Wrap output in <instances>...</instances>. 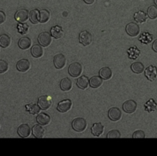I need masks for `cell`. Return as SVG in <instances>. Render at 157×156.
Here are the masks:
<instances>
[{"label":"cell","instance_id":"5bb4252c","mask_svg":"<svg viewBox=\"0 0 157 156\" xmlns=\"http://www.w3.org/2000/svg\"><path fill=\"white\" fill-rule=\"evenodd\" d=\"M30 62L29 61L28 59H23L19 60V61L17 62L16 65V68L19 72H27L29 69H30Z\"/></svg>","mask_w":157,"mask_h":156},{"label":"cell","instance_id":"d6986e66","mask_svg":"<svg viewBox=\"0 0 157 156\" xmlns=\"http://www.w3.org/2000/svg\"><path fill=\"white\" fill-rule=\"evenodd\" d=\"M64 31L63 29L59 26H55L51 29V35L55 38H60L63 36Z\"/></svg>","mask_w":157,"mask_h":156},{"label":"cell","instance_id":"ba28073f","mask_svg":"<svg viewBox=\"0 0 157 156\" xmlns=\"http://www.w3.org/2000/svg\"><path fill=\"white\" fill-rule=\"evenodd\" d=\"M79 41L83 46H89L92 41L91 34L87 31H82L79 35Z\"/></svg>","mask_w":157,"mask_h":156},{"label":"cell","instance_id":"2e32d148","mask_svg":"<svg viewBox=\"0 0 157 156\" xmlns=\"http://www.w3.org/2000/svg\"><path fill=\"white\" fill-rule=\"evenodd\" d=\"M104 126L101 123H94L91 127V133L96 137H99L104 132Z\"/></svg>","mask_w":157,"mask_h":156},{"label":"cell","instance_id":"603a6c76","mask_svg":"<svg viewBox=\"0 0 157 156\" xmlns=\"http://www.w3.org/2000/svg\"><path fill=\"white\" fill-rule=\"evenodd\" d=\"M43 49L41 46V45H35L32 46V49H31V53H32V56L35 58H40L43 55Z\"/></svg>","mask_w":157,"mask_h":156},{"label":"cell","instance_id":"1f68e13d","mask_svg":"<svg viewBox=\"0 0 157 156\" xmlns=\"http://www.w3.org/2000/svg\"><path fill=\"white\" fill-rule=\"evenodd\" d=\"M156 106L157 105H156V103L154 102V100L150 99L145 104V109L147 112H153V111L156 110Z\"/></svg>","mask_w":157,"mask_h":156},{"label":"cell","instance_id":"ac0fdd59","mask_svg":"<svg viewBox=\"0 0 157 156\" xmlns=\"http://www.w3.org/2000/svg\"><path fill=\"white\" fill-rule=\"evenodd\" d=\"M89 84H90V80L85 75L80 77L77 81V86L81 89H86L88 87Z\"/></svg>","mask_w":157,"mask_h":156},{"label":"cell","instance_id":"e0dca14e","mask_svg":"<svg viewBox=\"0 0 157 156\" xmlns=\"http://www.w3.org/2000/svg\"><path fill=\"white\" fill-rule=\"evenodd\" d=\"M44 129L41 126V125H35L32 128V134L37 138H41L44 136Z\"/></svg>","mask_w":157,"mask_h":156},{"label":"cell","instance_id":"44dd1931","mask_svg":"<svg viewBox=\"0 0 157 156\" xmlns=\"http://www.w3.org/2000/svg\"><path fill=\"white\" fill-rule=\"evenodd\" d=\"M99 75H100V76L103 78V79L108 80V79H110V78H111L113 73H112V71L110 68L104 67V68H102L101 70H100Z\"/></svg>","mask_w":157,"mask_h":156},{"label":"cell","instance_id":"484cf974","mask_svg":"<svg viewBox=\"0 0 157 156\" xmlns=\"http://www.w3.org/2000/svg\"><path fill=\"white\" fill-rule=\"evenodd\" d=\"M11 43V38L10 37L6 34H2L0 35V46L3 49L9 47L10 46Z\"/></svg>","mask_w":157,"mask_h":156},{"label":"cell","instance_id":"d590c367","mask_svg":"<svg viewBox=\"0 0 157 156\" xmlns=\"http://www.w3.org/2000/svg\"><path fill=\"white\" fill-rule=\"evenodd\" d=\"M28 26H26V25H20L19 26H18V29H19V32L21 34H25L26 32H28Z\"/></svg>","mask_w":157,"mask_h":156},{"label":"cell","instance_id":"7a4b0ae2","mask_svg":"<svg viewBox=\"0 0 157 156\" xmlns=\"http://www.w3.org/2000/svg\"><path fill=\"white\" fill-rule=\"evenodd\" d=\"M38 42L43 47H47L50 46L52 42V35L48 32H43L39 34L38 37Z\"/></svg>","mask_w":157,"mask_h":156},{"label":"cell","instance_id":"30bf717a","mask_svg":"<svg viewBox=\"0 0 157 156\" xmlns=\"http://www.w3.org/2000/svg\"><path fill=\"white\" fill-rule=\"evenodd\" d=\"M72 106V102L70 99H65L63 100V101L60 102L58 103V106H57V110L60 112H62V113H64V112H68L71 109Z\"/></svg>","mask_w":157,"mask_h":156},{"label":"cell","instance_id":"e575fe53","mask_svg":"<svg viewBox=\"0 0 157 156\" xmlns=\"http://www.w3.org/2000/svg\"><path fill=\"white\" fill-rule=\"evenodd\" d=\"M146 137L145 133L142 130H137L133 132V138H144Z\"/></svg>","mask_w":157,"mask_h":156},{"label":"cell","instance_id":"52a82bcc","mask_svg":"<svg viewBox=\"0 0 157 156\" xmlns=\"http://www.w3.org/2000/svg\"><path fill=\"white\" fill-rule=\"evenodd\" d=\"M38 104L42 110H47L52 106V98L48 95H42L38 98Z\"/></svg>","mask_w":157,"mask_h":156},{"label":"cell","instance_id":"277c9868","mask_svg":"<svg viewBox=\"0 0 157 156\" xmlns=\"http://www.w3.org/2000/svg\"><path fill=\"white\" fill-rule=\"evenodd\" d=\"M126 32L130 36L136 37L140 32V29L137 24L134 22H130L126 27Z\"/></svg>","mask_w":157,"mask_h":156},{"label":"cell","instance_id":"f35d334b","mask_svg":"<svg viewBox=\"0 0 157 156\" xmlns=\"http://www.w3.org/2000/svg\"><path fill=\"white\" fill-rule=\"evenodd\" d=\"M95 0H84V2L85 3H87V4H93Z\"/></svg>","mask_w":157,"mask_h":156},{"label":"cell","instance_id":"f1b7e54d","mask_svg":"<svg viewBox=\"0 0 157 156\" xmlns=\"http://www.w3.org/2000/svg\"><path fill=\"white\" fill-rule=\"evenodd\" d=\"M131 69L134 73L140 74L144 71V66L142 62H136L131 65Z\"/></svg>","mask_w":157,"mask_h":156},{"label":"cell","instance_id":"4316f807","mask_svg":"<svg viewBox=\"0 0 157 156\" xmlns=\"http://www.w3.org/2000/svg\"><path fill=\"white\" fill-rule=\"evenodd\" d=\"M25 108L28 112H30L31 114H33V115H36V114L39 113V112L41 111V107L39 106V105L35 104V103L26 105Z\"/></svg>","mask_w":157,"mask_h":156},{"label":"cell","instance_id":"6da1fadb","mask_svg":"<svg viewBox=\"0 0 157 156\" xmlns=\"http://www.w3.org/2000/svg\"><path fill=\"white\" fill-rule=\"evenodd\" d=\"M71 126L74 130L76 131V132H82L87 128V122L83 118H77L73 120Z\"/></svg>","mask_w":157,"mask_h":156},{"label":"cell","instance_id":"3957f363","mask_svg":"<svg viewBox=\"0 0 157 156\" xmlns=\"http://www.w3.org/2000/svg\"><path fill=\"white\" fill-rule=\"evenodd\" d=\"M82 66L79 62H73L69 66L68 73L71 76L76 78L82 73Z\"/></svg>","mask_w":157,"mask_h":156},{"label":"cell","instance_id":"8d00e7d4","mask_svg":"<svg viewBox=\"0 0 157 156\" xmlns=\"http://www.w3.org/2000/svg\"><path fill=\"white\" fill-rule=\"evenodd\" d=\"M6 19V14L4 13V12L2 11H0V24H2Z\"/></svg>","mask_w":157,"mask_h":156},{"label":"cell","instance_id":"83f0119b","mask_svg":"<svg viewBox=\"0 0 157 156\" xmlns=\"http://www.w3.org/2000/svg\"><path fill=\"white\" fill-rule=\"evenodd\" d=\"M50 19V12L46 9H42L39 12V22L41 23H46Z\"/></svg>","mask_w":157,"mask_h":156},{"label":"cell","instance_id":"74e56055","mask_svg":"<svg viewBox=\"0 0 157 156\" xmlns=\"http://www.w3.org/2000/svg\"><path fill=\"white\" fill-rule=\"evenodd\" d=\"M153 49L154 52H157V39L155 40L153 43Z\"/></svg>","mask_w":157,"mask_h":156},{"label":"cell","instance_id":"cb8c5ba5","mask_svg":"<svg viewBox=\"0 0 157 156\" xmlns=\"http://www.w3.org/2000/svg\"><path fill=\"white\" fill-rule=\"evenodd\" d=\"M102 83L103 78L101 76H94L90 79V86L94 89L99 88Z\"/></svg>","mask_w":157,"mask_h":156},{"label":"cell","instance_id":"d4e9b609","mask_svg":"<svg viewBox=\"0 0 157 156\" xmlns=\"http://www.w3.org/2000/svg\"><path fill=\"white\" fill-rule=\"evenodd\" d=\"M134 19L138 23H144L147 21V15L144 11H139L134 14Z\"/></svg>","mask_w":157,"mask_h":156},{"label":"cell","instance_id":"4dcf8cb0","mask_svg":"<svg viewBox=\"0 0 157 156\" xmlns=\"http://www.w3.org/2000/svg\"><path fill=\"white\" fill-rule=\"evenodd\" d=\"M147 15L151 19H156L157 18V8L155 6H151L148 8Z\"/></svg>","mask_w":157,"mask_h":156},{"label":"cell","instance_id":"f546056e","mask_svg":"<svg viewBox=\"0 0 157 156\" xmlns=\"http://www.w3.org/2000/svg\"><path fill=\"white\" fill-rule=\"evenodd\" d=\"M29 18L31 22L33 24H38L39 22V11L38 9H33L29 13Z\"/></svg>","mask_w":157,"mask_h":156},{"label":"cell","instance_id":"8992f818","mask_svg":"<svg viewBox=\"0 0 157 156\" xmlns=\"http://www.w3.org/2000/svg\"><path fill=\"white\" fill-rule=\"evenodd\" d=\"M66 58L63 54H57L54 57V65L55 67L58 69H61L65 66L66 65Z\"/></svg>","mask_w":157,"mask_h":156},{"label":"cell","instance_id":"5b68a950","mask_svg":"<svg viewBox=\"0 0 157 156\" xmlns=\"http://www.w3.org/2000/svg\"><path fill=\"white\" fill-rule=\"evenodd\" d=\"M29 18V12L26 9H21L17 11L15 14V18L17 22L20 23L25 22Z\"/></svg>","mask_w":157,"mask_h":156},{"label":"cell","instance_id":"4fadbf2b","mask_svg":"<svg viewBox=\"0 0 157 156\" xmlns=\"http://www.w3.org/2000/svg\"><path fill=\"white\" fill-rule=\"evenodd\" d=\"M18 135L21 138H27L31 134V129L29 125L22 124L18 128Z\"/></svg>","mask_w":157,"mask_h":156},{"label":"cell","instance_id":"7c38bea8","mask_svg":"<svg viewBox=\"0 0 157 156\" xmlns=\"http://www.w3.org/2000/svg\"><path fill=\"white\" fill-rule=\"evenodd\" d=\"M145 76L150 81H153L157 77V69L156 66H150L145 70Z\"/></svg>","mask_w":157,"mask_h":156},{"label":"cell","instance_id":"ffe728a7","mask_svg":"<svg viewBox=\"0 0 157 156\" xmlns=\"http://www.w3.org/2000/svg\"><path fill=\"white\" fill-rule=\"evenodd\" d=\"M31 45H32V41L29 37H22L18 41V46L20 49L25 50L30 48Z\"/></svg>","mask_w":157,"mask_h":156},{"label":"cell","instance_id":"8fae6325","mask_svg":"<svg viewBox=\"0 0 157 156\" xmlns=\"http://www.w3.org/2000/svg\"><path fill=\"white\" fill-rule=\"evenodd\" d=\"M108 117L111 121H119L122 117V112L118 108H111L108 112Z\"/></svg>","mask_w":157,"mask_h":156},{"label":"cell","instance_id":"9a60e30c","mask_svg":"<svg viewBox=\"0 0 157 156\" xmlns=\"http://www.w3.org/2000/svg\"><path fill=\"white\" fill-rule=\"evenodd\" d=\"M36 121L38 124L41 125V126H47L51 122V117L50 115H48L46 113H40L36 117Z\"/></svg>","mask_w":157,"mask_h":156},{"label":"cell","instance_id":"ab89813d","mask_svg":"<svg viewBox=\"0 0 157 156\" xmlns=\"http://www.w3.org/2000/svg\"><path fill=\"white\" fill-rule=\"evenodd\" d=\"M154 3H155V5L157 6V0H154Z\"/></svg>","mask_w":157,"mask_h":156},{"label":"cell","instance_id":"9c48e42d","mask_svg":"<svg viewBox=\"0 0 157 156\" xmlns=\"http://www.w3.org/2000/svg\"><path fill=\"white\" fill-rule=\"evenodd\" d=\"M137 108V104L134 100H128L125 102L123 105V109L125 112L129 114L133 113L136 110Z\"/></svg>","mask_w":157,"mask_h":156},{"label":"cell","instance_id":"836d02e7","mask_svg":"<svg viewBox=\"0 0 157 156\" xmlns=\"http://www.w3.org/2000/svg\"><path fill=\"white\" fill-rule=\"evenodd\" d=\"M9 69V65L4 60H0V73L2 74L7 72Z\"/></svg>","mask_w":157,"mask_h":156},{"label":"cell","instance_id":"7402d4cb","mask_svg":"<svg viewBox=\"0 0 157 156\" xmlns=\"http://www.w3.org/2000/svg\"><path fill=\"white\" fill-rule=\"evenodd\" d=\"M60 87L61 89L64 92H68L72 88V82L68 78H63L60 83Z\"/></svg>","mask_w":157,"mask_h":156},{"label":"cell","instance_id":"d6a6232c","mask_svg":"<svg viewBox=\"0 0 157 156\" xmlns=\"http://www.w3.org/2000/svg\"><path fill=\"white\" fill-rule=\"evenodd\" d=\"M107 138H121V132L118 130H111L107 133Z\"/></svg>","mask_w":157,"mask_h":156}]
</instances>
